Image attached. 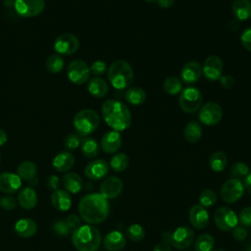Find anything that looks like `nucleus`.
Wrapping results in <instances>:
<instances>
[{"instance_id":"obj_1","label":"nucleus","mask_w":251,"mask_h":251,"mask_svg":"<svg viewBox=\"0 0 251 251\" xmlns=\"http://www.w3.org/2000/svg\"><path fill=\"white\" fill-rule=\"evenodd\" d=\"M80 218L89 225L103 223L109 216L110 205L100 193H90L83 196L78 204Z\"/></svg>"},{"instance_id":"obj_2","label":"nucleus","mask_w":251,"mask_h":251,"mask_svg":"<svg viewBox=\"0 0 251 251\" xmlns=\"http://www.w3.org/2000/svg\"><path fill=\"white\" fill-rule=\"evenodd\" d=\"M105 123L116 131H124L131 125V114L128 107L115 99L106 100L101 108Z\"/></svg>"},{"instance_id":"obj_3","label":"nucleus","mask_w":251,"mask_h":251,"mask_svg":"<svg viewBox=\"0 0 251 251\" xmlns=\"http://www.w3.org/2000/svg\"><path fill=\"white\" fill-rule=\"evenodd\" d=\"M72 242L77 251H96L101 245V233L91 225L80 226L72 232Z\"/></svg>"},{"instance_id":"obj_4","label":"nucleus","mask_w":251,"mask_h":251,"mask_svg":"<svg viewBox=\"0 0 251 251\" xmlns=\"http://www.w3.org/2000/svg\"><path fill=\"white\" fill-rule=\"evenodd\" d=\"M107 76L111 85L119 90L128 88L134 79L133 70L125 60L113 62L107 70Z\"/></svg>"},{"instance_id":"obj_5","label":"nucleus","mask_w":251,"mask_h":251,"mask_svg":"<svg viewBox=\"0 0 251 251\" xmlns=\"http://www.w3.org/2000/svg\"><path fill=\"white\" fill-rule=\"evenodd\" d=\"M74 127L79 136H88L93 133L100 125V117L92 109H83L74 117Z\"/></svg>"},{"instance_id":"obj_6","label":"nucleus","mask_w":251,"mask_h":251,"mask_svg":"<svg viewBox=\"0 0 251 251\" xmlns=\"http://www.w3.org/2000/svg\"><path fill=\"white\" fill-rule=\"evenodd\" d=\"M162 239L176 249L184 250L192 244L194 239V232L187 226H179L174 231L164 232L162 234Z\"/></svg>"},{"instance_id":"obj_7","label":"nucleus","mask_w":251,"mask_h":251,"mask_svg":"<svg viewBox=\"0 0 251 251\" xmlns=\"http://www.w3.org/2000/svg\"><path fill=\"white\" fill-rule=\"evenodd\" d=\"M202 93L198 88L193 86L182 89L178 98L180 109L187 114H192L198 111L202 106Z\"/></svg>"},{"instance_id":"obj_8","label":"nucleus","mask_w":251,"mask_h":251,"mask_svg":"<svg viewBox=\"0 0 251 251\" xmlns=\"http://www.w3.org/2000/svg\"><path fill=\"white\" fill-rule=\"evenodd\" d=\"M67 75L71 82L76 85H81L89 79V66L80 59L73 60L68 66Z\"/></svg>"},{"instance_id":"obj_9","label":"nucleus","mask_w":251,"mask_h":251,"mask_svg":"<svg viewBox=\"0 0 251 251\" xmlns=\"http://www.w3.org/2000/svg\"><path fill=\"white\" fill-rule=\"evenodd\" d=\"M214 223L220 230L229 231L238 225V218L232 209L220 207L214 214Z\"/></svg>"},{"instance_id":"obj_10","label":"nucleus","mask_w":251,"mask_h":251,"mask_svg":"<svg viewBox=\"0 0 251 251\" xmlns=\"http://www.w3.org/2000/svg\"><path fill=\"white\" fill-rule=\"evenodd\" d=\"M45 8L44 0H15L14 9L23 18H32L40 15Z\"/></svg>"},{"instance_id":"obj_11","label":"nucleus","mask_w":251,"mask_h":251,"mask_svg":"<svg viewBox=\"0 0 251 251\" xmlns=\"http://www.w3.org/2000/svg\"><path fill=\"white\" fill-rule=\"evenodd\" d=\"M223 118V110L216 102H207L200 107L198 119L205 126H215L221 122Z\"/></svg>"},{"instance_id":"obj_12","label":"nucleus","mask_w":251,"mask_h":251,"mask_svg":"<svg viewBox=\"0 0 251 251\" xmlns=\"http://www.w3.org/2000/svg\"><path fill=\"white\" fill-rule=\"evenodd\" d=\"M244 193L243 183L238 178L227 179L221 188V197L226 203L237 202Z\"/></svg>"},{"instance_id":"obj_13","label":"nucleus","mask_w":251,"mask_h":251,"mask_svg":"<svg viewBox=\"0 0 251 251\" xmlns=\"http://www.w3.org/2000/svg\"><path fill=\"white\" fill-rule=\"evenodd\" d=\"M79 48L78 38L72 33L59 35L54 41V49L61 55L69 56L77 51Z\"/></svg>"},{"instance_id":"obj_14","label":"nucleus","mask_w":251,"mask_h":251,"mask_svg":"<svg viewBox=\"0 0 251 251\" xmlns=\"http://www.w3.org/2000/svg\"><path fill=\"white\" fill-rule=\"evenodd\" d=\"M223 61L217 55H211L206 58L202 66V75L210 81L219 80L223 75Z\"/></svg>"},{"instance_id":"obj_15","label":"nucleus","mask_w":251,"mask_h":251,"mask_svg":"<svg viewBox=\"0 0 251 251\" xmlns=\"http://www.w3.org/2000/svg\"><path fill=\"white\" fill-rule=\"evenodd\" d=\"M123 187L124 183L122 179L118 176H112L105 178L100 184V194L107 200L115 199L120 196L123 191Z\"/></svg>"},{"instance_id":"obj_16","label":"nucleus","mask_w":251,"mask_h":251,"mask_svg":"<svg viewBox=\"0 0 251 251\" xmlns=\"http://www.w3.org/2000/svg\"><path fill=\"white\" fill-rule=\"evenodd\" d=\"M109 173V165L102 159H95L89 162L84 168V175L91 180L104 178Z\"/></svg>"},{"instance_id":"obj_17","label":"nucleus","mask_w":251,"mask_h":251,"mask_svg":"<svg viewBox=\"0 0 251 251\" xmlns=\"http://www.w3.org/2000/svg\"><path fill=\"white\" fill-rule=\"evenodd\" d=\"M188 219L192 226L197 229H203L209 224V214L206 208L200 204H195L190 208Z\"/></svg>"},{"instance_id":"obj_18","label":"nucleus","mask_w":251,"mask_h":251,"mask_svg":"<svg viewBox=\"0 0 251 251\" xmlns=\"http://www.w3.org/2000/svg\"><path fill=\"white\" fill-rule=\"evenodd\" d=\"M202 75V66L195 61L186 63L181 71L180 77L181 80L186 84H193L197 82Z\"/></svg>"},{"instance_id":"obj_19","label":"nucleus","mask_w":251,"mask_h":251,"mask_svg":"<svg viewBox=\"0 0 251 251\" xmlns=\"http://www.w3.org/2000/svg\"><path fill=\"white\" fill-rule=\"evenodd\" d=\"M22 186L21 177L14 173L5 172L0 174V190L7 194H13Z\"/></svg>"},{"instance_id":"obj_20","label":"nucleus","mask_w":251,"mask_h":251,"mask_svg":"<svg viewBox=\"0 0 251 251\" xmlns=\"http://www.w3.org/2000/svg\"><path fill=\"white\" fill-rule=\"evenodd\" d=\"M102 150L107 154L117 152L122 146V137L119 131L110 130L104 133L100 142Z\"/></svg>"},{"instance_id":"obj_21","label":"nucleus","mask_w":251,"mask_h":251,"mask_svg":"<svg viewBox=\"0 0 251 251\" xmlns=\"http://www.w3.org/2000/svg\"><path fill=\"white\" fill-rule=\"evenodd\" d=\"M126 243L125 235L119 230H113L104 237L103 245L108 251H120Z\"/></svg>"},{"instance_id":"obj_22","label":"nucleus","mask_w":251,"mask_h":251,"mask_svg":"<svg viewBox=\"0 0 251 251\" xmlns=\"http://www.w3.org/2000/svg\"><path fill=\"white\" fill-rule=\"evenodd\" d=\"M75 164V157L70 151H62L58 153L53 161L52 165L54 169L59 173H67L69 172Z\"/></svg>"},{"instance_id":"obj_23","label":"nucleus","mask_w":251,"mask_h":251,"mask_svg":"<svg viewBox=\"0 0 251 251\" xmlns=\"http://www.w3.org/2000/svg\"><path fill=\"white\" fill-rule=\"evenodd\" d=\"M51 203L58 211H68L72 206V198L65 189H57L51 195Z\"/></svg>"},{"instance_id":"obj_24","label":"nucleus","mask_w":251,"mask_h":251,"mask_svg":"<svg viewBox=\"0 0 251 251\" xmlns=\"http://www.w3.org/2000/svg\"><path fill=\"white\" fill-rule=\"evenodd\" d=\"M17 201L23 209L30 210L37 204V194L32 187H25L19 192Z\"/></svg>"},{"instance_id":"obj_25","label":"nucleus","mask_w":251,"mask_h":251,"mask_svg":"<svg viewBox=\"0 0 251 251\" xmlns=\"http://www.w3.org/2000/svg\"><path fill=\"white\" fill-rule=\"evenodd\" d=\"M15 231L20 237L29 238L36 233L37 225L31 219H21L15 224Z\"/></svg>"},{"instance_id":"obj_26","label":"nucleus","mask_w":251,"mask_h":251,"mask_svg":"<svg viewBox=\"0 0 251 251\" xmlns=\"http://www.w3.org/2000/svg\"><path fill=\"white\" fill-rule=\"evenodd\" d=\"M62 184L66 191H68L69 193H74V194L78 193L83 186V182H82L80 176L74 172L66 173L63 176Z\"/></svg>"},{"instance_id":"obj_27","label":"nucleus","mask_w":251,"mask_h":251,"mask_svg":"<svg viewBox=\"0 0 251 251\" xmlns=\"http://www.w3.org/2000/svg\"><path fill=\"white\" fill-rule=\"evenodd\" d=\"M231 11L238 21H246L251 18V1L250 0H233Z\"/></svg>"},{"instance_id":"obj_28","label":"nucleus","mask_w":251,"mask_h":251,"mask_svg":"<svg viewBox=\"0 0 251 251\" xmlns=\"http://www.w3.org/2000/svg\"><path fill=\"white\" fill-rule=\"evenodd\" d=\"M88 92L95 98H103L108 93V84L100 76L92 77L87 84Z\"/></svg>"},{"instance_id":"obj_29","label":"nucleus","mask_w":251,"mask_h":251,"mask_svg":"<svg viewBox=\"0 0 251 251\" xmlns=\"http://www.w3.org/2000/svg\"><path fill=\"white\" fill-rule=\"evenodd\" d=\"M126 102L132 106H139L146 100V92L138 86L128 87L125 92Z\"/></svg>"},{"instance_id":"obj_30","label":"nucleus","mask_w":251,"mask_h":251,"mask_svg":"<svg viewBox=\"0 0 251 251\" xmlns=\"http://www.w3.org/2000/svg\"><path fill=\"white\" fill-rule=\"evenodd\" d=\"M80 151L82 155L88 159L94 158L99 154L98 142L92 137H84L80 141Z\"/></svg>"},{"instance_id":"obj_31","label":"nucleus","mask_w":251,"mask_h":251,"mask_svg":"<svg viewBox=\"0 0 251 251\" xmlns=\"http://www.w3.org/2000/svg\"><path fill=\"white\" fill-rule=\"evenodd\" d=\"M183 135L186 141L189 143H195L199 141L202 136V127L200 124L194 121L189 122L184 127Z\"/></svg>"},{"instance_id":"obj_32","label":"nucleus","mask_w":251,"mask_h":251,"mask_svg":"<svg viewBox=\"0 0 251 251\" xmlns=\"http://www.w3.org/2000/svg\"><path fill=\"white\" fill-rule=\"evenodd\" d=\"M36 173V165L31 161H24L17 168V175L21 177V179H25L27 181L35 177Z\"/></svg>"},{"instance_id":"obj_33","label":"nucleus","mask_w":251,"mask_h":251,"mask_svg":"<svg viewBox=\"0 0 251 251\" xmlns=\"http://www.w3.org/2000/svg\"><path fill=\"white\" fill-rule=\"evenodd\" d=\"M209 165L212 171L216 173L224 171L227 165L226 155L222 151H216L212 153L209 158Z\"/></svg>"},{"instance_id":"obj_34","label":"nucleus","mask_w":251,"mask_h":251,"mask_svg":"<svg viewBox=\"0 0 251 251\" xmlns=\"http://www.w3.org/2000/svg\"><path fill=\"white\" fill-rule=\"evenodd\" d=\"M129 164V159L126 154L120 152L115 154L111 160H110V167L115 171V172H124Z\"/></svg>"},{"instance_id":"obj_35","label":"nucleus","mask_w":251,"mask_h":251,"mask_svg":"<svg viewBox=\"0 0 251 251\" xmlns=\"http://www.w3.org/2000/svg\"><path fill=\"white\" fill-rule=\"evenodd\" d=\"M215 239L211 234L203 233L197 237L194 243L195 251H211L214 247Z\"/></svg>"},{"instance_id":"obj_36","label":"nucleus","mask_w":251,"mask_h":251,"mask_svg":"<svg viewBox=\"0 0 251 251\" xmlns=\"http://www.w3.org/2000/svg\"><path fill=\"white\" fill-rule=\"evenodd\" d=\"M64 65H65V62H64L63 58L60 55H57V54L50 55L46 59V62H45L46 69L51 74L60 73L63 70Z\"/></svg>"},{"instance_id":"obj_37","label":"nucleus","mask_w":251,"mask_h":251,"mask_svg":"<svg viewBox=\"0 0 251 251\" xmlns=\"http://www.w3.org/2000/svg\"><path fill=\"white\" fill-rule=\"evenodd\" d=\"M163 89L170 95H176L182 90V83L177 77L169 76L163 82Z\"/></svg>"},{"instance_id":"obj_38","label":"nucleus","mask_w":251,"mask_h":251,"mask_svg":"<svg viewBox=\"0 0 251 251\" xmlns=\"http://www.w3.org/2000/svg\"><path fill=\"white\" fill-rule=\"evenodd\" d=\"M217 201V193L210 188L204 189L200 195H199V202L200 205L203 207H211L213 206Z\"/></svg>"},{"instance_id":"obj_39","label":"nucleus","mask_w":251,"mask_h":251,"mask_svg":"<svg viewBox=\"0 0 251 251\" xmlns=\"http://www.w3.org/2000/svg\"><path fill=\"white\" fill-rule=\"evenodd\" d=\"M126 236L131 241H140L145 236L143 227L138 224H133L126 228Z\"/></svg>"},{"instance_id":"obj_40","label":"nucleus","mask_w":251,"mask_h":251,"mask_svg":"<svg viewBox=\"0 0 251 251\" xmlns=\"http://www.w3.org/2000/svg\"><path fill=\"white\" fill-rule=\"evenodd\" d=\"M230 174L234 178L245 177L249 174V167L243 162H235L230 168Z\"/></svg>"},{"instance_id":"obj_41","label":"nucleus","mask_w":251,"mask_h":251,"mask_svg":"<svg viewBox=\"0 0 251 251\" xmlns=\"http://www.w3.org/2000/svg\"><path fill=\"white\" fill-rule=\"evenodd\" d=\"M52 230L58 236H67L72 231L70 229V227L68 226L66 221H64V220H58V221L54 222L52 225Z\"/></svg>"},{"instance_id":"obj_42","label":"nucleus","mask_w":251,"mask_h":251,"mask_svg":"<svg viewBox=\"0 0 251 251\" xmlns=\"http://www.w3.org/2000/svg\"><path fill=\"white\" fill-rule=\"evenodd\" d=\"M80 136L76 133H69L64 139V146L68 150H75L80 145Z\"/></svg>"},{"instance_id":"obj_43","label":"nucleus","mask_w":251,"mask_h":251,"mask_svg":"<svg viewBox=\"0 0 251 251\" xmlns=\"http://www.w3.org/2000/svg\"><path fill=\"white\" fill-rule=\"evenodd\" d=\"M89 70H90V73L95 76H100L104 75L108 69L105 62L101 60H96L91 64V66L89 67Z\"/></svg>"},{"instance_id":"obj_44","label":"nucleus","mask_w":251,"mask_h":251,"mask_svg":"<svg viewBox=\"0 0 251 251\" xmlns=\"http://www.w3.org/2000/svg\"><path fill=\"white\" fill-rule=\"evenodd\" d=\"M238 223L244 227L251 226V207L243 208L238 215Z\"/></svg>"},{"instance_id":"obj_45","label":"nucleus","mask_w":251,"mask_h":251,"mask_svg":"<svg viewBox=\"0 0 251 251\" xmlns=\"http://www.w3.org/2000/svg\"><path fill=\"white\" fill-rule=\"evenodd\" d=\"M18 201L13 196H3L0 198V206L6 211H13L17 206Z\"/></svg>"},{"instance_id":"obj_46","label":"nucleus","mask_w":251,"mask_h":251,"mask_svg":"<svg viewBox=\"0 0 251 251\" xmlns=\"http://www.w3.org/2000/svg\"><path fill=\"white\" fill-rule=\"evenodd\" d=\"M240 42L244 49L251 52V27H247L241 32Z\"/></svg>"},{"instance_id":"obj_47","label":"nucleus","mask_w":251,"mask_h":251,"mask_svg":"<svg viewBox=\"0 0 251 251\" xmlns=\"http://www.w3.org/2000/svg\"><path fill=\"white\" fill-rule=\"evenodd\" d=\"M248 234V231L246 227H244L241 225H237L233 229H232V237L237 240V241H243L246 239Z\"/></svg>"},{"instance_id":"obj_48","label":"nucleus","mask_w":251,"mask_h":251,"mask_svg":"<svg viewBox=\"0 0 251 251\" xmlns=\"http://www.w3.org/2000/svg\"><path fill=\"white\" fill-rule=\"evenodd\" d=\"M65 221H66L68 226L70 227V229L72 230V232L80 226V218L75 214L69 215Z\"/></svg>"},{"instance_id":"obj_49","label":"nucleus","mask_w":251,"mask_h":251,"mask_svg":"<svg viewBox=\"0 0 251 251\" xmlns=\"http://www.w3.org/2000/svg\"><path fill=\"white\" fill-rule=\"evenodd\" d=\"M220 82L221 85L223 87H225L226 89H231L233 88V86L235 85V79L233 76L229 75H224L220 77Z\"/></svg>"},{"instance_id":"obj_50","label":"nucleus","mask_w":251,"mask_h":251,"mask_svg":"<svg viewBox=\"0 0 251 251\" xmlns=\"http://www.w3.org/2000/svg\"><path fill=\"white\" fill-rule=\"evenodd\" d=\"M59 184H60V179L57 176L55 175H51L48 178H47V186L51 189V190H57L59 189Z\"/></svg>"},{"instance_id":"obj_51","label":"nucleus","mask_w":251,"mask_h":251,"mask_svg":"<svg viewBox=\"0 0 251 251\" xmlns=\"http://www.w3.org/2000/svg\"><path fill=\"white\" fill-rule=\"evenodd\" d=\"M152 251H172V246L169 243L162 241L157 243Z\"/></svg>"},{"instance_id":"obj_52","label":"nucleus","mask_w":251,"mask_h":251,"mask_svg":"<svg viewBox=\"0 0 251 251\" xmlns=\"http://www.w3.org/2000/svg\"><path fill=\"white\" fill-rule=\"evenodd\" d=\"M156 2L158 6H160L161 8L167 9V8H171L174 5L175 0H157Z\"/></svg>"},{"instance_id":"obj_53","label":"nucleus","mask_w":251,"mask_h":251,"mask_svg":"<svg viewBox=\"0 0 251 251\" xmlns=\"http://www.w3.org/2000/svg\"><path fill=\"white\" fill-rule=\"evenodd\" d=\"M243 186H244V189H246L247 192L251 195V173H249L245 176L244 182H243Z\"/></svg>"},{"instance_id":"obj_54","label":"nucleus","mask_w":251,"mask_h":251,"mask_svg":"<svg viewBox=\"0 0 251 251\" xmlns=\"http://www.w3.org/2000/svg\"><path fill=\"white\" fill-rule=\"evenodd\" d=\"M7 141H8L7 132L4 129L0 128V146H3Z\"/></svg>"},{"instance_id":"obj_55","label":"nucleus","mask_w":251,"mask_h":251,"mask_svg":"<svg viewBox=\"0 0 251 251\" xmlns=\"http://www.w3.org/2000/svg\"><path fill=\"white\" fill-rule=\"evenodd\" d=\"M14 3H15V0H4L5 6H8V7H11V6L14 7Z\"/></svg>"},{"instance_id":"obj_56","label":"nucleus","mask_w":251,"mask_h":251,"mask_svg":"<svg viewBox=\"0 0 251 251\" xmlns=\"http://www.w3.org/2000/svg\"><path fill=\"white\" fill-rule=\"evenodd\" d=\"M28 183H30V184H31V186H33V185H36V184H37V177L35 176V177L31 178L30 180H28Z\"/></svg>"},{"instance_id":"obj_57","label":"nucleus","mask_w":251,"mask_h":251,"mask_svg":"<svg viewBox=\"0 0 251 251\" xmlns=\"http://www.w3.org/2000/svg\"><path fill=\"white\" fill-rule=\"evenodd\" d=\"M245 251H251V242H250V243H248V244L246 245V247H245Z\"/></svg>"},{"instance_id":"obj_58","label":"nucleus","mask_w":251,"mask_h":251,"mask_svg":"<svg viewBox=\"0 0 251 251\" xmlns=\"http://www.w3.org/2000/svg\"><path fill=\"white\" fill-rule=\"evenodd\" d=\"M211 251H226L224 249H221V248H217V249H212Z\"/></svg>"},{"instance_id":"obj_59","label":"nucleus","mask_w":251,"mask_h":251,"mask_svg":"<svg viewBox=\"0 0 251 251\" xmlns=\"http://www.w3.org/2000/svg\"><path fill=\"white\" fill-rule=\"evenodd\" d=\"M147 2H156L157 0H146Z\"/></svg>"},{"instance_id":"obj_60","label":"nucleus","mask_w":251,"mask_h":251,"mask_svg":"<svg viewBox=\"0 0 251 251\" xmlns=\"http://www.w3.org/2000/svg\"><path fill=\"white\" fill-rule=\"evenodd\" d=\"M0 162H1V154H0Z\"/></svg>"}]
</instances>
